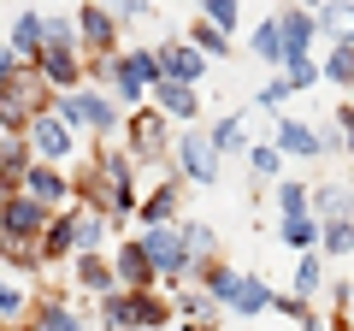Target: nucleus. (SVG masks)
Segmentation results:
<instances>
[{
  "mask_svg": "<svg viewBox=\"0 0 354 331\" xmlns=\"http://www.w3.org/2000/svg\"><path fill=\"white\" fill-rule=\"evenodd\" d=\"M236 12H242L236 0H201V18H207V24H218V30H225V36H230V30H236Z\"/></svg>",
  "mask_w": 354,
  "mask_h": 331,
  "instance_id": "41",
  "label": "nucleus"
},
{
  "mask_svg": "<svg viewBox=\"0 0 354 331\" xmlns=\"http://www.w3.org/2000/svg\"><path fill=\"white\" fill-rule=\"evenodd\" d=\"M12 53H18V60H36V53H41V12H24L12 24Z\"/></svg>",
  "mask_w": 354,
  "mask_h": 331,
  "instance_id": "29",
  "label": "nucleus"
},
{
  "mask_svg": "<svg viewBox=\"0 0 354 331\" xmlns=\"http://www.w3.org/2000/svg\"><path fill=\"white\" fill-rule=\"evenodd\" d=\"M6 195H12V190H0V207H6Z\"/></svg>",
  "mask_w": 354,
  "mask_h": 331,
  "instance_id": "50",
  "label": "nucleus"
},
{
  "mask_svg": "<svg viewBox=\"0 0 354 331\" xmlns=\"http://www.w3.org/2000/svg\"><path fill=\"white\" fill-rule=\"evenodd\" d=\"M24 331H83V319H77L59 296H48V302H36L24 314Z\"/></svg>",
  "mask_w": 354,
  "mask_h": 331,
  "instance_id": "16",
  "label": "nucleus"
},
{
  "mask_svg": "<svg viewBox=\"0 0 354 331\" xmlns=\"http://www.w3.org/2000/svg\"><path fill=\"white\" fill-rule=\"evenodd\" d=\"M36 249H41V267H53V260L77 255V249H71V213L48 219V231H41V237H36Z\"/></svg>",
  "mask_w": 354,
  "mask_h": 331,
  "instance_id": "22",
  "label": "nucleus"
},
{
  "mask_svg": "<svg viewBox=\"0 0 354 331\" xmlns=\"http://www.w3.org/2000/svg\"><path fill=\"white\" fill-rule=\"evenodd\" d=\"M307 6H319V0H307Z\"/></svg>",
  "mask_w": 354,
  "mask_h": 331,
  "instance_id": "52",
  "label": "nucleus"
},
{
  "mask_svg": "<svg viewBox=\"0 0 354 331\" xmlns=\"http://www.w3.org/2000/svg\"><path fill=\"white\" fill-rule=\"evenodd\" d=\"M77 284H83L88 296H113V290H118V278H113V260H101V249L77 255Z\"/></svg>",
  "mask_w": 354,
  "mask_h": 331,
  "instance_id": "17",
  "label": "nucleus"
},
{
  "mask_svg": "<svg viewBox=\"0 0 354 331\" xmlns=\"http://www.w3.org/2000/svg\"><path fill=\"white\" fill-rule=\"evenodd\" d=\"M48 107H53L48 77H41L30 60H18L12 77L0 83V130H6V136H24V125H30L36 113H48Z\"/></svg>",
  "mask_w": 354,
  "mask_h": 331,
  "instance_id": "1",
  "label": "nucleus"
},
{
  "mask_svg": "<svg viewBox=\"0 0 354 331\" xmlns=\"http://www.w3.org/2000/svg\"><path fill=\"white\" fill-rule=\"evenodd\" d=\"M177 207H183V184H160V190H153L148 195V202H142V231H148V225H171V219H177Z\"/></svg>",
  "mask_w": 354,
  "mask_h": 331,
  "instance_id": "19",
  "label": "nucleus"
},
{
  "mask_svg": "<svg viewBox=\"0 0 354 331\" xmlns=\"http://www.w3.org/2000/svg\"><path fill=\"white\" fill-rule=\"evenodd\" d=\"M319 77H325V83H354V42H337L330 60L319 65Z\"/></svg>",
  "mask_w": 354,
  "mask_h": 331,
  "instance_id": "32",
  "label": "nucleus"
},
{
  "mask_svg": "<svg viewBox=\"0 0 354 331\" xmlns=\"http://www.w3.org/2000/svg\"><path fill=\"white\" fill-rule=\"evenodd\" d=\"M313 30H325V36H337V42H354V6L348 0H319Z\"/></svg>",
  "mask_w": 354,
  "mask_h": 331,
  "instance_id": "21",
  "label": "nucleus"
},
{
  "mask_svg": "<svg viewBox=\"0 0 354 331\" xmlns=\"http://www.w3.org/2000/svg\"><path fill=\"white\" fill-rule=\"evenodd\" d=\"M189 331H213V325H189Z\"/></svg>",
  "mask_w": 354,
  "mask_h": 331,
  "instance_id": "51",
  "label": "nucleus"
},
{
  "mask_svg": "<svg viewBox=\"0 0 354 331\" xmlns=\"http://www.w3.org/2000/svg\"><path fill=\"white\" fill-rule=\"evenodd\" d=\"M225 307H236V314H266V307H272V290H266L260 278H236V290H230Z\"/></svg>",
  "mask_w": 354,
  "mask_h": 331,
  "instance_id": "27",
  "label": "nucleus"
},
{
  "mask_svg": "<svg viewBox=\"0 0 354 331\" xmlns=\"http://www.w3.org/2000/svg\"><path fill=\"white\" fill-rule=\"evenodd\" d=\"M24 195H36L41 207H59V202H71V178H65L59 166H48V160H30V172H24V184H18Z\"/></svg>",
  "mask_w": 354,
  "mask_h": 331,
  "instance_id": "11",
  "label": "nucleus"
},
{
  "mask_svg": "<svg viewBox=\"0 0 354 331\" xmlns=\"http://www.w3.org/2000/svg\"><path fill=\"white\" fill-rule=\"evenodd\" d=\"M272 148L295 154V160H313V154H325V136H319V130H307V125H295V118H283V125H278V142H272Z\"/></svg>",
  "mask_w": 354,
  "mask_h": 331,
  "instance_id": "20",
  "label": "nucleus"
},
{
  "mask_svg": "<svg viewBox=\"0 0 354 331\" xmlns=\"http://www.w3.org/2000/svg\"><path fill=\"white\" fill-rule=\"evenodd\" d=\"M130 296V319H136V331L142 325H165L171 319V302H165L160 290H124Z\"/></svg>",
  "mask_w": 354,
  "mask_h": 331,
  "instance_id": "24",
  "label": "nucleus"
},
{
  "mask_svg": "<svg viewBox=\"0 0 354 331\" xmlns=\"http://www.w3.org/2000/svg\"><path fill=\"white\" fill-rule=\"evenodd\" d=\"M148 95H153V113H165V118H189V125H195V113H201L195 83H165V77H160Z\"/></svg>",
  "mask_w": 354,
  "mask_h": 331,
  "instance_id": "15",
  "label": "nucleus"
},
{
  "mask_svg": "<svg viewBox=\"0 0 354 331\" xmlns=\"http://www.w3.org/2000/svg\"><path fill=\"white\" fill-rule=\"evenodd\" d=\"M153 60H160L165 83H201V71H207V60L189 48V42H165V48H153Z\"/></svg>",
  "mask_w": 354,
  "mask_h": 331,
  "instance_id": "13",
  "label": "nucleus"
},
{
  "mask_svg": "<svg viewBox=\"0 0 354 331\" xmlns=\"http://www.w3.org/2000/svg\"><path fill=\"white\" fill-rule=\"evenodd\" d=\"M41 48H77V24L71 18H41Z\"/></svg>",
  "mask_w": 354,
  "mask_h": 331,
  "instance_id": "37",
  "label": "nucleus"
},
{
  "mask_svg": "<svg viewBox=\"0 0 354 331\" xmlns=\"http://www.w3.org/2000/svg\"><path fill=\"white\" fill-rule=\"evenodd\" d=\"M313 12H301V6H283L278 12V48H283V60H295V53H313Z\"/></svg>",
  "mask_w": 354,
  "mask_h": 331,
  "instance_id": "14",
  "label": "nucleus"
},
{
  "mask_svg": "<svg viewBox=\"0 0 354 331\" xmlns=\"http://www.w3.org/2000/svg\"><path fill=\"white\" fill-rule=\"evenodd\" d=\"M30 65H36V71L48 77V89H53V95L83 89V53H77V48H41Z\"/></svg>",
  "mask_w": 354,
  "mask_h": 331,
  "instance_id": "9",
  "label": "nucleus"
},
{
  "mask_svg": "<svg viewBox=\"0 0 354 331\" xmlns=\"http://www.w3.org/2000/svg\"><path fill=\"white\" fill-rule=\"evenodd\" d=\"M0 260H6V267H18V272H41L36 237H6V231H0Z\"/></svg>",
  "mask_w": 354,
  "mask_h": 331,
  "instance_id": "25",
  "label": "nucleus"
},
{
  "mask_svg": "<svg viewBox=\"0 0 354 331\" xmlns=\"http://www.w3.org/2000/svg\"><path fill=\"white\" fill-rule=\"evenodd\" d=\"M177 148V172H183V178H195V184H213L218 178V154H213V142L207 136H183V142H171Z\"/></svg>",
  "mask_w": 354,
  "mask_h": 331,
  "instance_id": "12",
  "label": "nucleus"
},
{
  "mask_svg": "<svg viewBox=\"0 0 354 331\" xmlns=\"http://www.w3.org/2000/svg\"><path fill=\"white\" fill-rule=\"evenodd\" d=\"M48 219H53V207H41L36 195H24V190H12L6 207H0V231H6V237H41Z\"/></svg>",
  "mask_w": 354,
  "mask_h": 331,
  "instance_id": "8",
  "label": "nucleus"
},
{
  "mask_svg": "<svg viewBox=\"0 0 354 331\" xmlns=\"http://www.w3.org/2000/svg\"><path fill=\"white\" fill-rule=\"evenodd\" d=\"M113 18H148V0H101Z\"/></svg>",
  "mask_w": 354,
  "mask_h": 331,
  "instance_id": "46",
  "label": "nucleus"
},
{
  "mask_svg": "<svg viewBox=\"0 0 354 331\" xmlns=\"http://www.w3.org/2000/svg\"><path fill=\"white\" fill-rule=\"evenodd\" d=\"M319 202V213L325 219H354V195L348 190H337V184H325V190H307Z\"/></svg>",
  "mask_w": 354,
  "mask_h": 331,
  "instance_id": "33",
  "label": "nucleus"
},
{
  "mask_svg": "<svg viewBox=\"0 0 354 331\" xmlns=\"http://www.w3.org/2000/svg\"><path fill=\"white\" fill-rule=\"evenodd\" d=\"M24 314H30V296L12 290V284H0V325H12V319H24Z\"/></svg>",
  "mask_w": 354,
  "mask_h": 331,
  "instance_id": "42",
  "label": "nucleus"
},
{
  "mask_svg": "<svg viewBox=\"0 0 354 331\" xmlns=\"http://www.w3.org/2000/svg\"><path fill=\"white\" fill-rule=\"evenodd\" d=\"M95 184H101V195H106V219H130L136 213V178H130V154H95Z\"/></svg>",
  "mask_w": 354,
  "mask_h": 331,
  "instance_id": "4",
  "label": "nucleus"
},
{
  "mask_svg": "<svg viewBox=\"0 0 354 331\" xmlns=\"http://www.w3.org/2000/svg\"><path fill=\"white\" fill-rule=\"evenodd\" d=\"M319 284H325V267H319V255L307 249V255H301V267H295V296L307 302V296H319Z\"/></svg>",
  "mask_w": 354,
  "mask_h": 331,
  "instance_id": "36",
  "label": "nucleus"
},
{
  "mask_svg": "<svg viewBox=\"0 0 354 331\" xmlns=\"http://www.w3.org/2000/svg\"><path fill=\"white\" fill-rule=\"evenodd\" d=\"M136 242H142V255L153 260V272H160L165 284H177V278H195V267H201V260H189V249H183V237H177L171 225H148Z\"/></svg>",
  "mask_w": 354,
  "mask_h": 331,
  "instance_id": "5",
  "label": "nucleus"
},
{
  "mask_svg": "<svg viewBox=\"0 0 354 331\" xmlns=\"http://www.w3.org/2000/svg\"><path fill=\"white\" fill-rule=\"evenodd\" d=\"M307 331H330V325H325V319H313V314H307Z\"/></svg>",
  "mask_w": 354,
  "mask_h": 331,
  "instance_id": "49",
  "label": "nucleus"
},
{
  "mask_svg": "<svg viewBox=\"0 0 354 331\" xmlns=\"http://www.w3.org/2000/svg\"><path fill=\"white\" fill-rule=\"evenodd\" d=\"M24 148H30V160L59 166L65 154H71V125H65V118H53V113H36V118L24 125Z\"/></svg>",
  "mask_w": 354,
  "mask_h": 331,
  "instance_id": "7",
  "label": "nucleus"
},
{
  "mask_svg": "<svg viewBox=\"0 0 354 331\" xmlns=\"http://www.w3.org/2000/svg\"><path fill=\"white\" fill-rule=\"evenodd\" d=\"M278 237L283 242H290V249H301V255H307V249H313V242H319V219H283V231H278Z\"/></svg>",
  "mask_w": 354,
  "mask_h": 331,
  "instance_id": "35",
  "label": "nucleus"
},
{
  "mask_svg": "<svg viewBox=\"0 0 354 331\" xmlns=\"http://www.w3.org/2000/svg\"><path fill=\"white\" fill-rule=\"evenodd\" d=\"M77 53H95V60H113L118 53V18L106 12L101 0L77 6Z\"/></svg>",
  "mask_w": 354,
  "mask_h": 331,
  "instance_id": "6",
  "label": "nucleus"
},
{
  "mask_svg": "<svg viewBox=\"0 0 354 331\" xmlns=\"http://www.w3.org/2000/svg\"><path fill=\"white\" fill-rule=\"evenodd\" d=\"M12 65H18V53H12V48H0V83L12 77Z\"/></svg>",
  "mask_w": 354,
  "mask_h": 331,
  "instance_id": "48",
  "label": "nucleus"
},
{
  "mask_svg": "<svg viewBox=\"0 0 354 331\" xmlns=\"http://www.w3.org/2000/svg\"><path fill=\"white\" fill-rule=\"evenodd\" d=\"M24 172H30L24 136H6V142H0V190H18V184H24Z\"/></svg>",
  "mask_w": 354,
  "mask_h": 331,
  "instance_id": "23",
  "label": "nucleus"
},
{
  "mask_svg": "<svg viewBox=\"0 0 354 331\" xmlns=\"http://www.w3.org/2000/svg\"><path fill=\"white\" fill-rule=\"evenodd\" d=\"M48 113H53V118H65V125H88L95 136H113V130L124 125V113H118V107L106 101L101 89H65V95H53Z\"/></svg>",
  "mask_w": 354,
  "mask_h": 331,
  "instance_id": "2",
  "label": "nucleus"
},
{
  "mask_svg": "<svg viewBox=\"0 0 354 331\" xmlns=\"http://www.w3.org/2000/svg\"><path fill=\"white\" fill-rule=\"evenodd\" d=\"M171 314H183V325H213V314H218V302H213V296H207V290H183V296H177V302H171Z\"/></svg>",
  "mask_w": 354,
  "mask_h": 331,
  "instance_id": "28",
  "label": "nucleus"
},
{
  "mask_svg": "<svg viewBox=\"0 0 354 331\" xmlns=\"http://www.w3.org/2000/svg\"><path fill=\"white\" fill-rule=\"evenodd\" d=\"M248 166L260 178H278V148H272V142H266V148H248Z\"/></svg>",
  "mask_w": 354,
  "mask_h": 331,
  "instance_id": "44",
  "label": "nucleus"
},
{
  "mask_svg": "<svg viewBox=\"0 0 354 331\" xmlns=\"http://www.w3.org/2000/svg\"><path fill=\"white\" fill-rule=\"evenodd\" d=\"M254 53H260L266 65H283V48H278V18H266V24L254 30Z\"/></svg>",
  "mask_w": 354,
  "mask_h": 331,
  "instance_id": "38",
  "label": "nucleus"
},
{
  "mask_svg": "<svg viewBox=\"0 0 354 331\" xmlns=\"http://www.w3.org/2000/svg\"><path fill=\"white\" fill-rule=\"evenodd\" d=\"M189 48L201 53V60H225V53H230V36H225L218 24H207V18H195V24H189Z\"/></svg>",
  "mask_w": 354,
  "mask_h": 331,
  "instance_id": "26",
  "label": "nucleus"
},
{
  "mask_svg": "<svg viewBox=\"0 0 354 331\" xmlns=\"http://www.w3.org/2000/svg\"><path fill=\"white\" fill-rule=\"evenodd\" d=\"M283 83H290V89H313V83H319V65L307 60V53H295V60H283Z\"/></svg>",
  "mask_w": 354,
  "mask_h": 331,
  "instance_id": "39",
  "label": "nucleus"
},
{
  "mask_svg": "<svg viewBox=\"0 0 354 331\" xmlns=\"http://www.w3.org/2000/svg\"><path fill=\"white\" fill-rule=\"evenodd\" d=\"M337 125H342V136H348V154H354V107H342V113H337Z\"/></svg>",
  "mask_w": 354,
  "mask_h": 331,
  "instance_id": "47",
  "label": "nucleus"
},
{
  "mask_svg": "<svg viewBox=\"0 0 354 331\" xmlns=\"http://www.w3.org/2000/svg\"><path fill=\"white\" fill-rule=\"evenodd\" d=\"M278 207H283V219H301V213H307V184H283V190H278Z\"/></svg>",
  "mask_w": 354,
  "mask_h": 331,
  "instance_id": "43",
  "label": "nucleus"
},
{
  "mask_svg": "<svg viewBox=\"0 0 354 331\" xmlns=\"http://www.w3.org/2000/svg\"><path fill=\"white\" fill-rule=\"evenodd\" d=\"M177 237H183V249H189V260H213V249H218V242H213V231H207V225H183Z\"/></svg>",
  "mask_w": 354,
  "mask_h": 331,
  "instance_id": "40",
  "label": "nucleus"
},
{
  "mask_svg": "<svg viewBox=\"0 0 354 331\" xmlns=\"http://www.w3.org/2000/svg\"><path fill=\"white\" fill-rule=\"evenodd\" d=\"M113 278H118V290H160V272L142 255V242H118L113 249Z\"/></svg>",
  "mask_w": 354,
  "mask_h": 331,
  "instance_id": "10",
  "label": "nucleus"
},
{
  "mask_svg": "<svg viewBox=\"0 0 354 331\" xmlns=\"http://www.w3.org/2000/svg\"><path fill=\"white\" fill-rule=\"evenodd\" d=\"M207 142H213V154H242V148H248V130H242V118L230 113V118H218V125H213V136H207Z\"/></svg>",
  "mask_w": 354,
  "mask_h": 331,
  "instance_id": "30",
  "label": "nucleus"
},
{
  "mask_svg": "<svg viewBox=\"0 0 354 331\" xmlns=\"http://www.w3.org/2000/svg\"><path fill=\"white\" fill-rule=\"evenodd\" d=\"M290 95H295V89H290V83L278 77V83H266V89H260V107H266V113H278V107L290 101Z\"/></svg>",
  "mask_w": 354,
  "mask_h": 331,
  "instance_id": "45",
  "label": "nucleus"
},
{
  "mask_svg": "<svg viewBox=\"0 0 354 331\" xmlns=\"http://www.w3.org/2000/svg\"><path fill=\"white\" fill-rule=\"evenodd\" d=\"M101 242H106V213H95V207H71V249L88 255V249H101Z\"/></svg>",
  "mask_w": 354,
  "mask_h": 331,
  "instance_id": "18",
  "label": "nucleus"
},
{
  "mask_svg": "<svg viewBox=\"0 0 354 331\" xmlns=\"http://www.w3.org/2000/svg\"><path fill=\"white\" fill-rule=\"evenodd\" d=\"M319 249H330V255H354V219H325V225H319Z\"/></svg>",
  "mask_w": 354,
  "mask_h": 331,
  "instance_id": "31",
  "label": "nucleus"
},
{
  "mask_svg": "<svg viewBox=\"0 0 354 331\" xmlns=\"http://www.w3.org/2000/svg\"><path fill=\"white\" fill-rule=\"evenodd\" d=\"M124 142H130L124 154H130L136 166L165 160V148H171V118L153 113V107H130V118H124Z\"/></svg>",
  "mask_w": 354,
  "mask_h": 331,
  "instance_id": "3",
  "label": "nucleus"
},
{
  "mask_svg": "<svg viewBox=\"0 0 354 331\" xmlns=\"http://www.w3.org/2000/svg\"><path fill=\"white\" fill-rule=\"evenodd\" d=\"M101 319H106V331H136V319H130V296L124 290L101 296Z\"/></svg>",
  "mask_w": 354,
  "mask_h": 331,
  "instance_id": "34",
  "label": "nucleus"
}]
</instances>
